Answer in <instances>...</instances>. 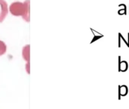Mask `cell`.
Here are the masks:
<instances>
[{"label":"cell","instance_id":"cell-1","mask_svg":"<svg viewBox=\"0 0 129 109\" xmlns=\"http://www.w3.org/2000/svg\"><path fill=\"white\" fill-rule=\"evenodd\" d=\"M9 11L14 16H22L26 21H29V1L26 0L23 3L15 2L11 4Z\"/></svg>","mask_w":129,"mask_h":109},{"label":"cell","instance_id":"cell-2","mask_svg":"<svg viewBox=\"0 0 129 109\" xmlns=\"http://www.w3.org/2000/svg\"><path fill=\"white\" fill-rule=\"evenodd\" d=\"M8 8L7 2L5 0H0V23L2 22L8 14Z\"/></svg>","mask_w":129,"mask_h":109},{"label":"cell","instance_id":"cell-3","mask_svg":"<svg viewBox=\"0 0 129 109\" xmlns=\"http://www.w3.org/2000/svg\"><path fill=\"white\" fill-rule=\"evenodd\" d=\"M128 68V63L125 61H121V56H119V71L125 72Z\"/></svg>","mask_w":129,"mask_h":109},{"label":"cell","instance_id":"cell-4","mask_svg":"<svg viewBox=\"0 0 129 109\" xmlns=\"http://www.w3.org/2000/svg\"><path fill=\"white\" fill-rule=\"evenodd\" d=\"M128 93V90L127 86L122 85V86H119V99H121V96H125Z\"/></svg>","mask_w":129,"mask_h":109},{"label":"cell","instance_id":"cell-5","mask_svg":"<svg viewBox=\"0 0 129 109\" xmlns=\"http://www.w3.org/2000/svg\"><path fill=\"white\" fill-rule=\"evenodd\" d=\"M119 8H122V10H119V11H118V14H120V15H122V14L126 15V14H127L126 5H125V4H120V5H119Z\"/></svg>","mask_w":129,"mask_h":109},{"label":"cell","instance_id":"cell-6","mask_svg":"<svg viewBox=\"0 0 129 109\" xmlns=\"http://www.w3.org/2000/svg\"><path fill=\"white\" fill-rule=\"evenodd\" d=\"M6 51V46L5 44L2 42L0 41V55H3Z\"/></svg>","mask_w":129,"mask_h":109},{"label":"cell","instance_id":"cell-7","mask_svg":"<svg viewBox=\"0 0 129 109\" xmlns=\"http://www.w3.org/2000/svg\"><path fill=\"white\" fill-rule=\"evenodd\" d=\"M103 36H104V35H102V34H100V35H98V36H94V39H92V41H91V43H93L94 41H96V40H98V39H99L102 38Z\"/></svg>","mask_w":129,"mask_h":109},{"label":"cell","instance_id":"cell-8","mask_svg":"<svg viewBox=\"0 0 129 109\" xmlns=\"http://www.w3.org/2000/svg\"><path fill=\"white\" fill-rule=\"evenodd\" d=\"M119 36H120V37H121V39H122V40H123V41H124V42H125V44H126V46H128V41H127V40H125V38H124V37H123V36H122V34H121V33H119Z\"/></svg>","mask_w":129,"mask_h":109},{"label":"cell","instance_id":"cell-9","mask_svg":"<svg viewBox=\"0 0 129 109\" xmlns=\"http://www.w3.org/2000/svg\"><path fill=\"white\" fill-rule=\"evenodd\" d=\"M119 47H121V37L119 36Z\"/></svg>","mask_w":129,"mask_h":109},{"label":"cell","instance_id":"cell-10","mask_svg":"<svg viewBox=\"0 0 129 109\" xmlns=\"http://www.w3.org/2000/svg\"><path fill=\"white\" fill-rule=\"evenodd\" d=\"M128 48H129V33H128Z\"/></svg>","mask_w":129,"mask_h":109}]
</instances>
